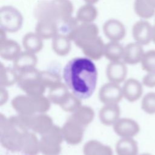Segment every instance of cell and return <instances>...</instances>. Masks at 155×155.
Wrapping results in <instances>:
<instances>
[{
  "label": "cell",
  "mask_w": 155,
  "mask_h": 155,
  "mask_svg": "<svg viewBox=\"0 0 155 155\" xmlns=\"http://www.w3.org/2000/svg\"><path fill=\"white\" fill-rule=\"evenodd\" d=\"M116 151L117 155H137L138 145L133 137H121L116 143Z\"/></svg>",
  "instance_id": "cell-25"
},
{
  "label": "cell",
  "mask_w": 155,
  "mask_h": 155,
  "mask_svg": "<svg viewBox=\"0 0 155 155\" xmlns=\"http://www.w3.org/2000/svg\"><path fill=\"white\" fill-rule=\"evenodd\" d=\"M20 115L29 130L41 135L48 131L54 125L51 117L45 113Z\"/></svg>",
  "instance_id": "cell-9"
},
{
  "label": "cell",
  "mask_w": 155,
  "mask_h": 155,
  "mask_svg": "<svg viewBox=\"0 0 155 155\" xmlns=\"http://www.w3.org/2000/svg\"><path fill=\"white\" fill-rule=\"evenodd\" d=\"M146 2L151 7L155 9V0H145Z\"/></svg>",
  "instance_id": "cell-40"
},
{
  "label": "cell",
  "mask_w": 155,
  "mask_h": 155,
  "mask_svg": "<svg viewBox=\"0 0 155 155\" xmlns=\"http://www.w3.org/2000/svg\"><path fill=\"white\" fill-rule=\"evenodd\" d=\"M153 27L145 20L141 19L134 24L132 27V36L136 42L146 45L152 41V32Z\"/></svg>",
  "instance_id": "cell-12"
},
{
  "label": "cell",
  "mask_w": 155,
  "mask_h": 155,
  "mask_svg": "<svg viewBox=\"0 0 155 155\" xmlns=\"http://www.w3.org/2000/svg\"><path fill=\"white\" fill-rule=\"evenodd\" d=\"M63 140L61 128L54 125L48 131L41 135L39 139L40 152L44 155L59 154Z\"/></svg>",
  "instance_id": "cell-6"
},
{
  "label": "cell",
  "mask_w": 155,
  "mask_h": 155,
  "mask_svg": "<svg viewBox=\"0 0 155 155\" xmlns=\"http://www.w3.org/2000/svg\"><path fill=\"white\" fill-rule=\"evenodd\" d=\"M133 6L136 14L143 19H150L155 14V9L150 6L145 0H134Z\"/></svg>",
  "instance_id": "cell-33"
},
{
  "label": "cell",
  "mask_w": 155,
  "mask_h": 155,
  "mask_svg": "<svg viewBox=\"0 0 155 155\" xmlns=\"http://www.w3.org/2000/svg\"><path fill=\"white\" fill-rule=\"evenodd\" d=\"M29 131L19 114L6 118L1 114V143L6 150L13 153L21 152L24 137Z\"/></svg>",
  "instance_id": "cell-2"
},
{
  "label": "cell",
  "mask_w": 155,
  "mask_h": 155,
  "mask_svg": "<svg viewBox=\"0 0 155 155\" xmlns=\"http://www.w3.org/2000/svg\"><path fill=\"white\" fill-rule=\"evenodd\" d=\"M140 155H152V154H150V153H146L141 154H140Z\"/></svg>",
  "instance_id": "cell-43"
},
{
  "label": "cell",
  "mask_w": 155,
  "mask_h": 155,
  "mask_svg": "<svg viewBox=\"0 0 155 155\" xmlns=\"http://www.w3.org/2000/svg\"><path fill=\"white\" fill-rule=\"evenodd\" d=\"M105 45L103 40L100 36H98L84 44L80 48L87 58L91 60H98L104 56Z\"/></svg>",
  "instance_id": "cell-16"
},
{
  "label": "cell",
  "mask_w": 155,
  "mask_h": 155,
  "mask_svg": "<svg viewBox=\"0 0 155 155\" xmlns=\"http://www.w3.org/2000/svg\"><path fill=\"white\" fill-rule=\"evenodd\" d=\"M64 140L68 144L79 143L84 136V127L69 117L61 128Z\"/></svg>",
  "instance_id": "cell-10"
},
{
  "label": "cell",
  "mask_w": 155,
  "mask_h": 155,
  "mask_svg": "<svg viewBox=\"0 0 155 155\" xmlns=\"http://www.w3.org/2000/svg\"><path fill=\"white\" fill-rule=\"evenodd\" d=\"M122 92L124 97L130 102L139 99L143 93L142 84L137 79L130 78L125 81L123 87Z\"/></svg>",
  "instance_id": "cell-17"
},
{
  "label": "cell",
  "mask_w": 155,
  "mask_h": 155,
  "mask_svg": "<svg viewBox=\"0 0 155 155\" xmlns=\"http://www.w3.org/2000/svg\"><path fill=\"white\" fill-rule=\"evenodd\" d=\"M41 79L43 84L49 89L62 83V78L55 71L45 70L41 71Z\"/></svg>",
  "instance_id": "cell-34"
},
{
  "label": "cell",
  "mask_w": 155,
  "mask_h": 155,
  "mask_svg": "<svg viewBox=\"0 0 155 155\" xmlns=\"http://www.w3.org/2000/svg\"><path fill=\"white\" fill-rule=\"evenodd\" d=\"M63 79L71 93L81 99L89 98L95 91L97 70L91 59L78 57L64 67Z\"/></svg>",
  "instance_id": "cell-1"
},
{
  "label": "cell",
  "mask_w": 155,
  "mask_h": 155,
  "mask_svg": "<svg viewBox=\"0 0 155 155\" xmlns=\"http://www.w3.org/2000/svg\"><path fill=\"white\" fill-rule=\"evenodd\" d=\"M83 127L90 124L94 117L93 109L88 106L81 105L70 117Z\"/></svg>",
  "instance_id": "cell-29"
},
{
  "label": "cell",
  "mask_w": 155,
  "mask_h": 155,
  "mask_svg": "<svg viewBox=\"0 0 155 155\" xmlns=\"http://www.w3.org/2000/svg\"><path fill=\"white\" fill-rule=\"evenodd\" d=\"M142 46L136 42L128 44L124 47L123 61L129 65H135L140 62L145 53Z\"/></svg>",
  "instance_id": "cell-18"
},
{
  "label": "cell",
  "mask_w": 155,
  "mask_h": 155,
  "mask_svg": "<svg viewBox=\"0 0 155 155\" xmlns=\"http://www.w3.org/2000/svg\"><path fill=\"white\" fill-rule=\"evenodd\" d=\"M81 105V99L71 92L67 99L60 107L64 111L73 113Z\"/></svg>",
  "instance_id": "cell-35"
},
{
  "label": "cell",
  "mask_w": 155,
  "mask_h": 155,
  "mask_svg": "<svg viewBox=\"0 0 155 155\" xmlns=\"http://www.w3.org/2000/svg\"><path fill=\"white\" fill-rule=\"evenodd\" d=\"M73 9L70 0L41 1L35 8L34 15L38 21H53L59 25L71 18Z\"/></svg>",
  "instance_id": "cell-3"
},
{
  "label": "cell",
  "mask_w": 155,
  "mask_h": 155,
  "mask_svg": "<svg viewBox=\"0 0 155 155\" xmlns=\"http://www.w3.org/2000/svg\"><path fill=\"white\" fill-rule=\"evenodd\" d=\"M38 58L36 54L25 51L21 53L13 61V68L19 73L36 68Z\"/></svg>",
  "instance_id": "cell-19"
},
{
  "label": "cell",
  "mask_w": 155,
  "mask_h": 155,
  "mask_svg": "<svg viewBox=\"0 0 155 155\" xmlns=\"http://www.w3.org/2000/svg\"><path fill=\"white\" fill-rule=\"evenodd\" d=\"M18 85L26 94L38 96L44 95L46 87L42 82L41 71L36 68L19 73Z\"/></svg>",
  "instance_id": "cell-5"
},
{
  "label": "cell",
  "mask_w": 155,
  "mask_h": 155,
  "mask_svg": "<svg viewBox=\"0 0 155 155\" xmlns=\"http://www.w3.org/2000/svg\"><path fill=\"white\" fill-rule=\"evenodd\" d=\"M123 96L122 88L118 84L110 82L101 87L99 97L101 102L105 104H118Z\"/></svg>",
  "instance_id": "cell-11"
},
{
  "label": "cell",
  "mask_w": 155,
  "mask_h": 155,
  "mask_svg": "<svg viewBox=\"0 0 155 155\" xmlns=\"http://www.w3.org/2000/svg\"><path fill=\"white\" fill-rule=\"evenodd\" d=\"M120 114L118 104H105L100 110L99 117L101 123L105 125H113L119 119Z\"/></svg>",
  "instance_id": "cell-20"
},
{
  "label": "cell",
  "mask_w": 155,
  "mask_h": 155,
  "mask_svg": "<svg viewBox=\"0 0 155 155\" xmlns=\"http://www.w3.org/2000/svg\"><path fill=\"white\" fill-rule=\"evenodd\" d=\"M8 93L5 87H1L0 88V105H3L8 101Z\"/></svg>",
  "instance_id": "cell-39"
},
{
  "label": "cell",
  "mask_w": 155,
  "mask_h": 155,
  "mask_svg": "<svg viewBox=\"0 0 155 155\" xmlns=\"http://www.w3.org/2000/svg\"><path fill=\"white\" fill-rule=\"evenodd\" d=\"M21 52V46L16 41L7 38L0 41V56L3 59L14 61Z\"/></svg>",
  "instance_id": "cell-21"
},
{
  "label": "cell",
  "mask_w": 155,
  "mask_h": 155,
  "mask_svg": "<svg viewBox=\"0 0 155 155\" xmlns=\"http://www.w3.org/2000/svg\"><path fill=\"white\" fill-rule=\"evenodd\" d=\"M114 132L121 137H133L140 131V127L134 120L122 117L119 118L113 125Z\"/></svg>",
  "instance_id": "cell-13"
},
{
  "label": "cell",
  "mask_w": 155,
  "mask_h": 155,
  "mask_svg": "<svg viewBox=\"0 0 155 155\" xmlns=\"http://www.w3.org/2000/svg\"><path fill=\"white\" fill-rule=\"evenodd\" d=\"M98 12L94 5L85 4L77 12L76 19L81 23H91L97 17Z\"/></svg>",
  "instance_id": "cell-30"
},
{
  "label": "cell",
  "mask_w": 155,
  "mask_h": 155,
  "mask_svg": "<svg viewBox=\"0 0 155 155\" xmlns=\"http://www.w3.org/2000/svg\"><path fill=\"white\" fill-rule=\"evenodd\" d=\"M35 32L43 40L53 39L59 33V26L55 22L39 21L36 25Z\"/></svg>",
  "instance_id": "cell-22"
},
{
  "label": "cell",
  "mask_w": 155,
  "mask_h": 155,
  "mask_svg": "<svg viewBox=\"0 0 155 155\" xmlns=\"http://www.w3.org/2000/svg\"><path fill=\"white\" fill-rule=\"evenodd\" d=\"M21 152L25 155H37L40 152L39 139L35 133L29 131L25 134Z\"/></svg>",
  "instance_id": "cell-28"
},
{
  "label": "cell",
  "mask_w": 155,
  "mask_h": 155,
  "mask_svg": "<svg viewBox=\"0 0 155 155\" xmlns=\"http://www.w3.org/2000/svg\"><path fill=\"white\" fill-rule=\"evenodd\" d=\"M99 32L98 27L93 22L81 23L72 29L67 36L77 47L81 48L84 44L99 36Z\"/></svg>",
  "instance_id": "cell-8"
},
{
  "label": "cell",
  "mask_w": 155,
  "mask_h": 155,
  "mask_svg": "<svg viewBox=\"0 0 155 155\" xmlns=\"http://www.w3.org/2000/svg\"><path fill=\"white\" fill-rule=\"evenodd\" d=\"M50 103L49 99L44 95H18L12 101L13 108L19 114L28 116L45 113L50 108Z\"/></svg>",
  "instance_id": "cell-4"
},
{
  "label": "cell",
  "mask_w": 155,
  "mask_h": 155,
  "mask_svg": "<svg viewBox=\"0 0 155 155\" xmlns=\"http://www.w3.org/2000/svg\"><path fill=\"white\" fill-rule=\"evenodd\" d=\"M85 4H92L94 5V4L97 3L99 0H84Z\"/></svg>",
  "instance_id": "cell-41"
},
{
  "label": "cell",
  "mask_w": 155,
  "mask_h": 155,
  "mask_svg": "<svg viewBox=\"0 0 155 155\" xmlns=\"http://www.w3.org/2000/svg\"><path fill=\"white\" fill-rule=\"evenodd\" d=\"M84 155H113L110 147L96 140L88 141L84 146Z\"/></svg>",
  "instance_id": "cell-26"
},
{
  "label": "cell",
  "mask_w": 155,
  "mask_h": 155,
  "mask_svg": "<svg viewBox=\"0 0 155 155\" xmlns=\"http://www.w3.org/2000/svg\"><path fill=\"white\" fill-rule=\"evenodd\" d=\"M19 73L13 68L4 66L2 63L0 65V85L2 87H9L18 82Z\"/></svg>",
  "instance_id": "cell-32"
},
{
  "label": "cell",
  "mask_w": 155,
  "mask_h": 155,
  "mask_svg": "<svg viewBox=\"0 0 155 155\" xmlns=\"http://www.w3.org/2000/svg\"><path fill=\"white\" fill-rule=\"evenodd\" d=\"M143 85L148 88L155 87V70L148 72L142 79Z\"/></svg>",
  "instance_id": "cell-38"
},
{
  "label": "cell",
  "mask_w": 155,
  "mask_h": 155,
  "mask_svg": "<svg viewBox=\"0 0 155 155\" xmlns=\"http://www.w3.org/2000/svg\"></svg>",
  "instance_id": "cell-44"
},
{
  "label": "cell",
  "mask_w": 155,
  "mask_h": 155,
  "mask_svg": "<svg viewBox=\"0 0 155 155\" xmlns=\"http://www.w3.org/2000/svg\"><path fill=\"white\" fill-rule=\"evenodd\" d=\"M127 67L124 61H110L108 64L106 73L110 82L118 84L125 81L127 75Z\"/></svg>",
  "instance_id": "cell-15"
},
{
  "label": "cell",
  "mask_w": 155,
  "mask_h": 155,
  "mask_svg": "<svg viewBox=\"0 0 155 155\" xmlns=\"http://www.w3.org/2000/svg\"><path fill=\"white\" fill-rule=\"evenodd\" d=\"M141 108L147 114H155V93L149 92L142 98Z\"/></svg>",
  "instance_id": "cell-37"
},
{
  "label": "cell",
  "mask_w": 155,
  "mask_h": 155,
  "mask_svg": "<svg viewBox=\"0 0 155 155\" xmlns=\"http://www.w3.org/2000/svg\"><path fill=\"white\" fill-rule=\"evenodd\" d=\"M152 41L155 44V25L153 26L152 32Z\"/></svg>",
  "instance_id": "cell-42"
},
{
  "label": "cell",
  "mask_w": 155,
  "mask_h": 155,
  "mask_svg": "<svg viewBox=\"0 0 155 155\" xmlns=\"http://www.w3.org/2000/svg\"><path fill=\"white\" fill-rule=\"evenodd\" d=\"M24 18L21 12L12 5H4L0 9V28L7 33L19 31L23 24Z\"/></svg>",
  "instance_id": "cell-7"
},
{
  "label": "cell",
  "mask_w": 155,
  "mask_h": 155,
  "mask_svg": "<svg viewBox=\"0 0 155 155\" xmlns=\"http://www.w3.org/2000/svg\"><path fill=\"white\" fill-rule=\"evenodd\" d=\"M124 47L116 41H110L105 45L104 56L110 61H120L123 58Z\"/></svg>",
  "instance_id": "cell-31"
},
{
  "label": "cell",
  "mask_w": 155,
  "mask_h": 155,
  "mask_svg": "<svg viewBox=\"0 0 155 155\" xmlns=\"http://www.w3.org/2000/svg\"><path fill=\"white\" fill-rule=\"evenodd\" d=\"M22 45L25 51L37 53L43 48V39L35 31L26 33L22 38Z\"/></svg>",
  "instance_id": "cell-24"
},
{
  "label": "cell",
  "mask_w": 155,
  "mask_h": 155,
  "mask_svg": "<svg viewBox=\"0 0 155 155\" xmlns=\"http://www.w3.org/2000/svg\"><path fill=\"white\" fill-rule=\"evenodd\" d=\"M103 32L105 37L110 41L119 42L126 35V29L124 25L116 19H110L104 22Z\"/></svg>",
  "instance_id": "cell-14"
},
{
  "label": "cell",
  "mask_w": 155,
  "mask_h": 155,
  "mask_svg": "<svg viewBox=\"0 0 155 155\" xmlns=\"http://www.w3.org/2000/svg\"><path fill=\"white\" fill-rule=\"evenodd\" d=\"M71 39L67 35L58 33L52 39L51 47L56 54L64 56L67 55L71 50Z\"/></svg>",
  "instance_id": "cell-23"
},
{
  "label": "cell",
  "mask_w": 155,
  "mask_h": 155,
  "mask_svg": "<svg viewBox=\"0 0 155 155\" xmlns=\"http://www.w3.org/2000/svg\"><path fill=\"white\" fill-rule=\"evenodd\" d=\"M70 93L67 85L62 82L50 88L48 98L51 102L61 106L67 99Z\"/></svg>",
  "instance_id": "cell-27"
},
{
  "label": "cell",
  "mask_w": 155,
  "mask_h": 155,
  "mask_svg": "<svg viewBox=\"0 0 155 155\" xmlns=\"http://www.w3.org/2000/svg\"><path fill=\"white\" fill-rule=\"evenodd\" d=\"M140 63L143 70L147 73L155 70V50L145 52Z\"/></svg>",
  "instance_id": "cell-36"
}]
</instances>
